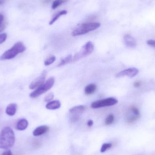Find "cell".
Wrapping results in <instances>:
<instances>
[{
    "label": "cell",
    "instance_id": "1",
    "mask_svg": "<svg viewBox=\"0 0 155 155\" xmlns=\"http://www.w3.org/2000/svg\"><path fill=\"white\" fill-rule=\"evenodd\" d=\"M15 142V136L11 128L6 127L0 133V148L8 149L12 147Z\"/></svg>",
    "mask_w": 155,
    "mask_h": 155
},
{
    "label": "cell",
    "instance_id": "2",
    "mask_svg": "<svg viewBox=\"0 0 155 155\" xmlns=\"http://www.w3.org/2000/svg\"><path fill=\"white\" fill-rule=\"evenodd\" d=\"M25 50L26 48L22 42H17L11 49L6 51L1 55L0 57V60L3 61L13 59L19 54L23 52Z\"/></svg>",
    "mask_w": 155,
    "mask_h": 155
},
{
    "label": "cell",
    "instance_id": "3",
    "mask_svg": "<svg viewBox=\"0 0 155 155\" xmlns=\"http://www.w3.org/2000/svg\"><path fill=\"white\" fill-rule=\"evenodd\" d=\"M100 27V24L98 22L83 24L73 31L72 35L73 36H76L86 34L90 31L97 29Z\"/></svg>",
    "mask_w": 155,
    "mask_h": 155
},
{
    "label": "cell",
    "instance_id": "4",
    "mask_svg": "<svg viewBox=\"0 0 155 155\" xmlns=\"http://www.w3.org/2000/svg\"><path fill=\"white\" fill-rule=\"evenodd\" d=\"M55 79L54 77H51L41 86L38 87L34 91L32 92L30 94V96L33 99L39 97L45 92H47L53 87L55 84Z\"/></svg>",
    "mask_w": 155,
    "mask_h": 155
},
{
    "label": "cell",
    "instance_id": "5",
    "mask_svg": "<svg viewBox=\"0 0 155 155\" xmlns=\"http://www.w3.org/2000/svg\"><path fill=\"white\" fill-rule=\"evenodd\" d=\"M94 50V45L91 41L87 42L78 53L75 54L72 62H75L83 58L89 56Z\"/></svg>",
    "mask_w": 155,
    "mask_h": 155
},
{
    "label": "cell",
    "instance_id": "6",
    "mask_svg": "<svg viewBox=\"0 0 155 155\" xmlns=\"http://www.w3.org/2000/svg\"><path fill=\"white\" fill-rule=\"evenodd\" d=\"M118 102V100L117 99L111 97V98L94 102H92L91 106L93 108H100L105 107L114 105Z\"/></svg>",
    "mask_w": 155,
    "mask_h": 155
},
{
    "label": "cell",
    "instance_id": "7",
    "mask_svg": "<svg viewBox=\"0 0 155 155\" xmlns=\"http://www.w3.org/2000/svg\"><path fill=\"white\" fill-rule=\"evenodd\" d=\"M139 70L135 68H131L123 70L116 75L117 78L128 76L130 78H133L138 74Z\"/></svg>",
    "mask_w": 155,
    "mask_h": 155
},
{
    "label": "cell",
    "instance_id": "8",
    "mask_svg": "<svg viewBox=\"0 0 155 155\" xmlns=\"http://www.w3.org/2000/svg\"><path fill=\"white\" fill-rule=\"evenodd\" d=\"M46 75V72H43L42 74L39 77H38V78L35 79L33 81H32V83L30 85V89H37L38 87L41 86L42 84H43L45 83Z\"/></svg>",
    "mask_w": 155,
    "mask_h": 155
},
{
    "label": "cell",
    "instance_id": "9",
    "mask_svg": "<svg viewBox=\"0 0 155 155\" xmlns=\"http://www.w3.org/2000/svg\"><path fill=\"white\" fill-rule=\"evenodd\" d=\"M125 45L130 48H135L137 45V42L134 38L130 35H126L123 38Z\"/></svg>",
    "mask_w": 155,
    "mask_h": 155
},
{
    "label": "cell",
    "instance_id": "10",
    "mask_svg": "<svg viewBox=\"0 0 155 155\" xmlns=\"http://www.w3.org/2000/svg\"><path fill=\"white\" fill-rule=\"evenodd\" d=\"M49 128L48 126H45V125L40 126V127H37L34 130L33 134L34 136H39L46 133L49 130Z\"/></svg>",
    "mask_w": 155,
    "mask_h": 155
},
{
    "label": "cell",
    "instance_id": "11",
    "mask_svg": "<svg viewBox=\"0 0 155 155\" xmlns=\"http://www.w3.org/2000/svg\"><path fill=\"white\" fill-rule=\"evenodd\" d=\"M28 126V122L25 118L20 119L16 125V128L18 130L23 131L27 129Z\"/></svg>",
    "mask_w": 155,
    "mask_h": 155
},
{
    "label": "cell",
    "instance_id": "12",
    "mask_svg": "<svg viewBox=\"0 0 155 155\" xmlns=\"http://www.w3.org/2000/svg\"><path fill=\"white\" fill-rule=\"evenodd\" d=\"M61 106V103L59 100H54L48 102L45 107L49 110H56L60 108Z\"/></svg>",
    "mask_w": 155,
    "mask_h": 155
},
{
    "label": "cell",
    "instance_id": "13",
    "mask_svg": "<svg viewBox=\"0 0 155 155\" xmlns=\"http://www.w3.org/2000/svg\"><path fill=\"white\" fill-rule=\"evenodd\" d=\"M17 106L16 103H11L6 108V112L9 116H13L17 112Z\"/></svg>",
    "mask_w": 155,
    "mask_h": 155
},
{
    "label": "cell",
    "instance_id": "14",
    "mask_svg": "<svg viewBox=\"0 0 155 155\" xmlns=\"http://www.w3.org/2000/svg\"><path fill=\"white\" fill-rule=\"evenodd\" d=\"M85 107L83 105L77 106L74 107L71 109H69V112L72 114H77L79 115L83 113L85 110Z\"/></svg>",
    "mask_w": 155,
    "mask_h": 155
},
{
    "label": "cell",
    "instance_id": "15",
    "mask_svg": "<svg viewBox=\"0 0 155 155\" xmlns=\"http://www.w3.org/2000/svg\"><path fill=\"white\" fill-rule=\"evenodd\" d=\"M97 89V85L94 84H90L87 85L84 89V92L87 95L94 94Z\"/></svg>",
    "mask_w": 155,
    "mask_h": 155
},
{
    "label": "cell",
    "instance_id": "16",
    "mask_svg": "<svg viewBox=\"0 0 155 155\" xmlns=\"http://www.w3.org/2000/svg\"><path fill=\"white\" fill-rule=\"evenodd\" d=\"M73 56L72 55H69L68 56H67L64 58L61 61L59 64L58 65V66L61 67L62 66H64L67 63H69L72 62L73 61Z\"/></svg>",
    "mask_w": 155,
    "mask_h": 155
},
{
    "label": "cell",
    "instance_id": "17",
    "mask_svg": "<svg viewBox=\"0 0 155 155\" xmlns=\"http://www.w3.org/2000/svg\"><path fill=\"white\" fill-rule=\"evenodd\" d=\"M67 12L66 10H63V11L59 12L57 13V14L53 18V19L51 20L50 22L49 23V25H52L61 16L66 15V14H67Z\"/></svg>",
    "mask_w": 155,
    "mask_h": 155
},
{
    "label": "cell",
    "instance_id": "18",
    "mask_svg": "<svg viewBox=\"0 0 155 155\" xmlns=\"http://www.w3.org/2000/svg\"><path fill=\"white\" fill-rule=\"evenodd\" d=\"M68 0H55L52 5V8L53 9H56L59 6H61L63 3L66 2Z\"/></svg>",
    "mask_w": 155,
    "mask_h": 155
},
{
    "label": "cell",
    "instance_id": "19",
    "mask_svg": "<svg viewBox=\"0 0 155 155\" xmlns=\"http://www.w3.org/2000/svg\"><path fill=\"white\" fill-rule=\"evenodd\" d=\"M56 57L55 56H51L49 57L48 59H46L45 61V62H44V64H45V66H49L52 63H53L54 62L56 61Z\"/></svg>",
    "mask_w": 155,
    "mask_h": 155
},
{
    "label": "cell",
    "instance_id": "20",
    "mask_svg": "<svg viewBox=\"0 0 155 155\" xmlns=\"http://www.w3.org/2000/svg\"><path fill=\"white\" fill-rule=\"evenodd\" d=\"M114 121V116L112 114H109L105 120V124L109 125L112 124Z\"/></svg>",
    "mask_w": 155,
    "mask_h": 155
},
{
    "label": "cell",
    "instance_id": "21",
    "mask_svg": "<svg viewBox=\"0 0 155 155\" xmlns=\"http://www.w3.org/2000/svg\"><path fill=\"white\" fill-rule=\"evenodd\" d=\"M112 146V143H104L102 144L101 148V152H105L106 151L109 149Z\"/></svg>",
    "mask_w": 155,
    "mask_h": 155
},
{
    "label": "cell",
    "instance_id": "22",
    "mask_svg": "<svg viewBox=\"0 0 155 155\" xmlns=\"http://www.w3.org/2000/svg\"><path fill=\"white\" fill-rule=\"evenodd\" d=\"M54 94L52 93H49V94H48L45 97V102H50V101L53 99H54Z\"/></svg>",
    "mask_w": 155,
    "mask_h": 155
},
{
    "label": "cell",
    "instance_id": "23",
    "mask_svg": "<svg viewBox=\"0 0 155 155\" xmlns=\"http://www.w3.org/2000/svg\"><path fill=\"white\" fill-rule=\"evenodd\" d=\"M140 115H139V116L134 115V116H131L130 117L128 118V122H129V123H133V122L138 120L140 118Z\"/></svg>",
    "mask_w": 155,
    "mask_h": 155
},
{
    "label": "cell",
    "instance_id": "24",
    "mask_svg": "<svg viewBox=\"0 0 155 155\" xmlns=\"http://www.w3.org/2000/svg\"><path fill=\"white\" fill-rule=\"evenodd\" d=\"M7 38V35L6 33H2L0 34V44L5 42Z\"/></svg>",
    "mask_w": 155,
    "mask_h": 155
},
{
    "label": "cell",
    "instance_id": "25",
    "mask_svg": "<svg viewBox=\"0 0 155 155\" xmlns=\"http://www.w3.org/2000/svg\"><path fill=\"white\" fill-rule=\"evenodd\" d=\"M131 110L132 112H133V114H134V115H138V116L140 115L138 109L137 107H135L133 106L131 107Z\"/></svg>",
    "mask_w": 155,
    "mask_h": 155
},
{
    "label": "cell",
    "instance_id": "26",
    "mask_svg": "<svg viewBox=\"0 0 155 155\" xmlns=\"http://www.w3.org/2000/svg\"><path fill=\"white\" fill-rule=\"evenodd\" d=\"M79 119V116L77 114H73L71 118H70V120L73 123H74V122H77L78 121Z\"/></svg>",
    "mask_w": 155,
    "mask_h": 155
},
{
    "label": "cell",
    "instance_id": "27",
    "mask_svg": "<svg viewBox=\"0 0 155 155\" xmlns=\"http://www.w3.org/2000/svg\"><path fill=\"white\" fill-rule=\"evenodd\" d=\"M147 45H150V46L155 48V40H147Z\"/></svg>",
    "mask_w": 155,
    "mask_h": 155
},
{
    "label": "cell",
    "instance_id": "28",
    "mask_svg": "<svg viewBox=\"0 0 155 155\" xmlns=\"http://www.w3.org/2000/svg\"><path fill=\"white\" fill-rule=\"evenodd\" d=\"M1 155H13V154L11 151L7 150L3 152Z\"/></svg>",
    "mask_w": 155,
    "mask_h": 155
},
{
    "label": "cell",
    "instance_id": "29",
    "mask_svg": "<svg viewBox=\"0 0 155 155\" xmlns=\"http://www.w3.org/2000/svg\"><path fill=\"white\" fill-rule=\"evenodd\" d=\"M93 124H94V122H93V120H89L88 121V123H87V125L88 127H91L93 126Z\"/></svg>",
    "mask_w": 155,
    "mask_h": 155
},
{
    "label": "cell",
    "instance_id": "30",
    "mask_svg": "<svg viewBox=\"0 0 155 155\" xmlns=\"http://www.w3.org/2000/svg\"><path fill=\"white\" fill-rule=\"evenodd\" d=\"M6 28V25L5 24L3 23L0 25V32H2Z\"/></svg>",
    "mask_w": 155,
    "mask_h": 155
},
{
    "label": "cell",
    "instance_id": "31",
    "mask_svg": "<svg viewBox=\"0 0 155 155\" xmlns=\"http://www.w3.org/2000/svg\"><path fill=\"white\" fill-rule=\"evenodd\" d=\"M3 19H4L3 16L2 15H0V25L3 24Z\"/></svg>",
    "mask_w": 155,
    "mask_h": 155
},
{
    "label": "cell",
    "instance_id": "32",
    "mask_svg": "<svg viewBox=\"0 0 155 155\" xmlns=\"http://www.w3.org/2000/svg\"><path fill=\"white\" fill-rule=\"evenodd\" d=\"M134 86L135 88H138L140 86V83L139 82H136L134 84Z\"/></svg>",
    "mask_w": 155,
    "mask_h": 155
},
{
    "label": "cell",
    "instance_id": "33",
    "mask_svg": "<svg viewBox=\"0 0 155 155\" xmlns=\"http://www.w3.org/2000/svg\"><path fill=\"white\" fill-rule=\"evenodd\" d=\"M6 1V0H0V5L3 4Z\"/></svg>",
    "mask_w": 155,
    "mask_h": 155
}]
</instances>
